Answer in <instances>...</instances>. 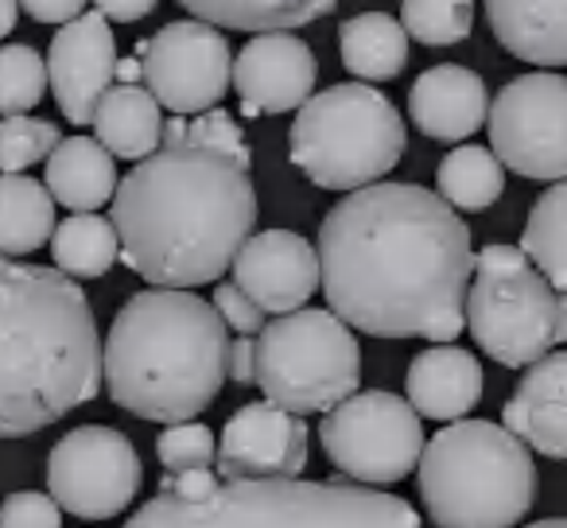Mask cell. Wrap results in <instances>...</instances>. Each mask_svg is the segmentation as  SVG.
Here are the masks:
<instances>
[{
  "instance_id": "1",
  "label": "cell",
  "mask_w": 567,
  "mask_h": 528,
  "mask_svg": "<svg viewBox=\"0 0 567 528\" xmlns=\"http://www.w3.org/2000/svg\"><path fill=\"white\" fill-rule=\"evenodd\" d=\"M323 296L373 339L455 342L474 280L471 229L455 206L420 183H373L319 226Z\"/></svg>"
},
{
  "instance_id": "2",
  "label": "cell",
  "mask_w": 567,
  "mask_h": 528,
  "mask_svg": "<svg viewBox=\"0 0 567 528\" xmlns=\"http://www.w3.org/2000/svg\"><path fill=\"white\" fill-rule=\"evenodd\" d=\"M110 221L121 260L152 288L214 284L257 226L249 167L203 144H159L121 179Z\"/></svg>"
},
{
  "instance_id": "3",
  "label": "cell",
  "mask_w": 567,
  "mask_h": 528,
  "mask_svg": "<svg viewBox=\"0 0 567 528\" xmlns=\"http://www.w3.org/2000/svg\"><path fill=\"white\" fill-rule=\"evenodd\" d=\"M102 381L97 319L79 280L0 257V439L59 424Z\"/></svg>"
},
{
  "instance_id": "4",
  "label": "cell",
  "mask_w": 567,
  "mask_h": 528,
  "mask_svg": "<svg viewBox=\"0 0 567 528\" xmlns=\"http://www.w3.org/2000/svg\"><path fill=\"white\" fill-rule=\"evenodd\" d=\"M229 327L210 300L183 288H148L117 311L102 346L113 404L141 420L190 424L229 377Z\"/></svg>"
},
{
  "instance_id": "5",
  "label": "cell",
  "mask_w": 567,
  "mask_h": 528,
  "mask_svg": "<svg viewBox=\"0 0 567 528\" xmlns=\"http://www.w3.org/2000/svg\"><path fill=\"white\" fill-rule=\"evenodd\" d=\"M125 528H420V513L404 497L339 478H241L206 501L156 494Z\"/></svg>"
},
{
  "instance_id": "6",
  "label": "cell",
  "mask_w": 567,
  "mask_h": 528,
  "mask_svg": "<svg viewBox=\"0 0 567 528\" xmlns=\"http://www.w3.org/2000/svg\"><path fill=\"white\" fill-rule=\"evenodd\" d=\"M420 501L435 528H513L536 497V463L505 424L455 420L424 443Z\"/></svg>"
},
{
  "instance_id": "7",
  "label": "cell",
  "mask_w": 567,
  "mask_h": 528,
  "mask_svg": "<svg viewBox=\"0 0 567 528\" xmlns=\"http://www.w3.org/2000/svg\"><path fill=\"white\" fill-rule=\"evenodd\" d=\"M409 148L404 117L370 82H339L311 94L288 133L292 164L323 190H354L381 183Z\"/></svg>"
},
{
  "instance_id": "8",
  "label": "cell",
  "mask_w": 567,
  "mask_h": 528,
  "mask_svg": "<svg viewBox=\"0 0 567 528\" xmlns=\"http://www.w3.org/2000/svg\"><path fill=\"white\" fill-rule=\"evenodd\" d=\"M466 331L497 365L525 370L567 342V296L540 277L517 245H486L474 252Z\"/></svg>"
},
{
  "instance_id": "9",
  "label": "cell",
  "mask_w": 567,
  "mask_h": 528,
  "mask_svg": "<svg viewBox=\"0 0 567 528\" xmlns=\"http://www.w3.org/2000/svg\"><path fill=\"white\" fill-rule=\"evenodd\" d=\"M362 346L331 308H300L257 334V385L292 416L331 412L358 393Z\"/></svg>"
},
{
  "instance_id": "10",
  "label": "cell",
  "mask_w": 567,
  "mask_h": 528,
  "mask_svg": "<svg viewBox=\"0 0 567 528\" xmlns=\"http://www.w3.org/2000/svg\"><path fill=\"white\" fill-rule=\"evenodd\" d=\"M319 443L339 474L365 486H393L420 466L427 439L420 412L409 401L385 389H370L327 412Z\"/></svg>"
},
{
  "instance_id": "11",
  "label": "cell",
  "mask_w": 567,
  "mask_h": 528,
  "mask_svg": "<svg viewBox=\"0 0 567 528\" xmlns=\"http://www.w3.org/2000/svg\"><path fill=\"white\" fill-rule=\"evenodd\" d=\"M489 144L520 179H567V79L533 71L509 79L489 105Z\"/></svg>"
},
{
  "instance_id": "12",
  "label": "cell",
  "mask_w": 567,
  "mask_h": 528,
  "mask_svg": "<svg viewBox=\"0 0 567 528\" xmlns=\"http://www.w3.org/2000/svg\"><path fill=\"white\" fill-rule=\"evenodd\" d=\"M141 455L117 427L82 424L48 455V494L82 520H110L141 494Z\"/></svg>"
},
{
  "instance_id": "13",
  "label": "cell",
  "mask_w": 567,
  "mask_h": 528,
  "mask_svg": "<svg viewBox=\"0 0 567 528\" xmlns=\"http://www.w3.org/2000/svg\"><path fill=\"white\" fill-rule=\"evenodd\" d=\"M144 86L172 117L210 113L234 86V55L226 35L203 20H175L136 43Z\"/></svg>"
},
{
  "instance_id": "14",
  "label": "cell",
  "mask_w": 567,
  "mask_h": 528,
  "mask_svg": "<svg viewBox=\"0 0 567 528\" xmlns=\"http://www.w3.org/2000/svg\"><path fill=\"white\" fill-rule=\"evenodd\" d=\"M311 458V435L303 416L272 401L241 404L218 435V474L241 478H296Z\"/></svg>"
},
{
  "instance_id": "15",
  "label": "cell",
  "mask_w": 567,
  "mask_h": 528,
  "mask_svg": "<svg viewBox=\"0 0 567 528\" xmlns=\"http://www.w3.org/2000/svg\"><path fill=\"white\" fill-rule=\"evenodd\" d=\"M234 284L257 303L265 315H292L308 308L311 296L323 288L319 249L292 229H265L241 245L234 260Z\"/></svg>"
},
{
  "instance_id": "16",
  "label": "cell",
  "mask_w": 567,
  "mask_h": 528,
  "mask_svg": "<svg viewBox=\"0 0 567 528\" xmlns=\"http://www.w3.org/2000/svg\"><path fill=\"white\" fill-rule=\"evenodd\" d=\"M48 79L71 125H94L102 97L117 79V43L102 12H90L55 32L48 48Z\"/></svg>"
},
{
  "instance_id": "17",
  "label": "cell",
  "mask_w": 567,
  "mask_h": 528,
  "mask_svg": "<svg viewBox=\"0 0 567 528\" xmlns=\"http://www.w3.org/2000/svg\"><path fill=\"white\" fill-rule=\"evenodd\" d=\"M319 79L316 51L292 32L252 35L234 59V90L245 117L300 113L311 102Z\"/></svg>"
},
{
  "instance_id": "18",
  "label": "cell",
  "mask_w": 567,
  "mask_h": 528,
  "mask_svg": "<svg viewBox=\"0 0 567 528\" xmlns=\"http://www.w3.org/2000/svg\"><path fill=\"white\" fill-rule=\"evenodd\" d=\"M409 117L427 141L458 144L489 121L486 82L458 63L424 71L409 90Z\"/></svg>"
},
{
  "instance_id": "19",
  "label": "cell",
  "mask_w": 567,
  "mask_h": 528,
  "mask_svg": "<svg viewBox=\"0 0 567 528\" xmlns=\"http://www.w3.org/2000/svg\"><path fill=\"white\" fill-rule=\"evenodd\" d=\"M505 427L525 447L567 458V350L528 365L505 404Z\"/></svg>"
},
{
  "instance_id": "20",
  "label": "cell",
  "mask_w": 567,
  "mask_h": 528,
  "mask_svg": "<svg viewBox=\"0 0 567 528\" xmlns=\"http://www.w3.org/2000/svg\"><path fill=\"white\" fill-rule=\"evenodd\" d=\"M404 401L427 420H463L482 401V365L463 346H427L412 358Z\"/></svg>"
},
{
  "instance_id": "21",
  "label": "cell",
  "mask_w": 567,
  "mask_h": 528,
  "mask_svg": "<svg viewBox=\"0 0 567 528\" xmlns=\"http://www.w3.org/2000/svg\"><path fill=\"white\" fill-rule=\"evenodd\" d=\"M494 40L533 66H567V0H486Z\"/></svg>"
},
{
  "instance_id": "22",
  "label": "cell",
  "mask_w": 567,
  "mask_h": 528,
  "mask_svg": "<svg viewBox=\"0 0 567 528\" xmlns=\"http://www.w3.org/2000/svg\"><path fill=\"white\" fill-rule=\"evenodd\" d=\"M48 179L43 187L51 190L59 206L74 214H94L97 206L113 203L117 195V164L113 156L90 136H66L48 159Z\"/></svg>"
},
{
  "instance_id": "23",
  "label": "cell",
  "mask_w": 567,
  "mask_h": 528,
  "mask_svg": "<svg viewBox=\"0 0 567 528\" xmlns=\"http://www.w3.org/2000/svg\"><path fill=\"white\" fill-rule=\"evenodd\" d=\"M94 141L110 152L113 159H148L164 144V113L159 102L148 94V86H113L102 97L94 113Z\"/></svg>"
},
{
  "instance_id": "24",
  "label": "cell",
  "mask_w": 567,
  "mask_h": 528,
  "mask_svg": "<svg viewBox=\"0 0 567 528\" xmlns=\"http://www.w3.org/2000/svg\"><path fill=\"white\" fill-rule=\"evenodd\" d=\"M339 55L354 79L389 82L409 66V32L389 12H358L342 20Z\"/></svg>"
},
{
  "instance_id": "25",
  "label": "cell",
  "mask_w": 567,
  "mask_h": 528,
  "mask_svg": "<svg viewBox=\"0 0 567 528\" xmlns=\"http://www.w3.org/2000/svg\"><path fill=\"white\" fill-rule=\"evenodd\" d=\"M190 20H203L229 32H292L327 17L339 0H175Z\"/></svg>"
},
{
  "instance_id": "26",
  "label": "cell",
  "mask_w": 567,
  "mask_h": 528,
  "mask_svg": "<svg viewBox=\"0 0 567 528\" xmlns=\"http://www.w3.org/2000/svg\"><path fill=\"white\" fill-rule=\"evenodd\" d=\"M55 237V198L32 175H0V257H28Z\"/></svg>"
},
{
  "instance_id": "27",
  "label": "cell",
  "mask_w": 567,
  "mask_h": 528,
  "mask_svg": "<svg viewBox=\"0 0 567 528\" xmlns=\"http://www.w3.org/2000/svg\"><path fill=\"white\" fill-rule=\"evenodd\" d=\"M505 190V167L494 156V148L482 144H458L455 152L440 159L435 172V195L455 210H489Z\"/></svg>"
},
{
  "instance_id": "28",
  "label": "cell",
  "mask_w": 567,
  "mask_h": 528,
  "mask_svg": "<svg viewBox=\"0 0 567 528\" xmlns=\"http://www.w3.org/2000/svg\"><path fill=\"white\" fill-rule=\"evenodd\" d=\"M51 257H55V269L71 280H97L117 265L121 237L102 214H71L55 226Z\"/></svg>"
},
{
  "instance_id": "29",
  "label": "cell",
  "mask_w": 567,
  "mask_h": 528,
  "mask_svg": "<svg viewBox=\"0 0 567 528\" xmlns=\"http://www.w3.org/2000/svg\"><path fill=\"white\" fill-rule=\"evenodd\" d=\"M520 252L559 296H567V179L551 183L533 203L520 234Z\"/></svg>"
},
{
  "instance_id": "30",
  "label": "cell",
  "mask_w": 567,
  "mask_h": 528,
  "mask_svg": "<svg viewBox=\"0 0 567 528\" xmlns=\"http://www.w3.org/2000/svg\"><path fill=\"white\" fill-rule=\"evenodd\" d=\"M48 59L28 43L0 48V117H24L48 94Z\"/></svg>"
},
{
  "instance_id": "31",
  "label": "cell",
  "mask_w": 567,
  "mask_h": 528,
  "mask_svg": "<svg viewBox=\"0 0 567 528\" xmlns=\"http://www.w3.org/2000/svg\"><path fill=\"white\" fill-rule=\"evenodd\" d=\"M401 24L424 48H451L471 35L474 0H401Z\"/></svg>"
},
{
  "instance_id": "32",
  "label": "cell",
  "mask_w": 567,
  "mask_h": 528,
  "mask_svg": "<svg viewBox=\"0 0 567 528\" xmlns=\"http://www.w3.org/2000/svg\"><path fill=\"white\" fill-rule=\"evenodd\" d=\"M63 144L55 121L43 117H0V172L20 175L40 159H51V152Z\"/></svg>"
},
{
  "instance_id": "33",
  "label": "cell",
  "mask_w": 567,
  "mask_h": 528,
  "mask_svg": "<svg viewBox=\"0 0 567 528\" xmlns=\"http://www.w3.org/2000/svg\"><path fill=\"white\" fill-rule=\"evenodd\" d=\"M156 455L164 463V470L183 474V470H206L218 458L214 447V432L206 424H167L156 439Z\"/></svg>"
},
{
  "instance_id": "34",
  "label": "cell",
  "mask_w": 567,
  "mask_h": 528,
  "mask_svg": "<svg viewBox=\"0 0 567 528\" xmlns=\"http://www.w3.org/2000/svg\"><path fill=\"white\" fill-rule=\"evenodd\" d=\"M187 141L190 144H203V148L221 152V156L237 159V164H245V167L252 164V152H249V144H245L241 125H237V121L229 117L226 110L198 113V117L190 121V128H187Z\"/></svg>"
},
{
  "instance_id": "35",
  "label": "cell",
  "mask_w": 567,
  "mask_h": 528,
  "mask_svg": "<svg viewBox=\"0 0 567 528\" xmlns=\"http://www.w3.org/2000/svg\"><path fill=\"white\" fill-rule=\"evenodd\" d=\"M0 528H63V509L51 494L20 489L0 501Z\"/></svg>"
},
{
  "instance_id": "36",
  "label": "cell",
  "mask_w": 567,
  "mask_h": 528,
  "mask_svg": "<svg viewBox=\"0 0 567 528\" xmlns=\"http://www.w3.org/2000/svg\"><path fill=\"white\" fill-rule=\"evenodd\" d=\"M214 311H218L221 323H226L229 331H237V339H241V334H245V339H252V334H260L268 327L265 311H260L237 284H218V288H214Z\"/></svg>"
},
{
  "instance_id": "37",
  "label": "cell",
  "mask_w": 567,
  "mask_h": 528,
  "mask_svg": "<svg viewBox=\"0 0 567 528\" xmlns=\"http://www.w3.org/2000/svg\"><path fill=\"white\" fill-rule=\"evenodd\" d=\"M218 486H221V474H214L210 466H206V470L164 474L159 494H172V497H179V501H206Z\"/></svg>"
},
{
  "instance_id": "38",
  "label": "cell",
  "mask_w": 567,
  "mask_h": 528,
  "mask_svg": "<svg viewBox=\"0 0 567 528\" xmlns=\"http://www.w3.org/2000/svg\"><path fill=\"white\" fill-rule=\"evenodd\" d=\"M20 9L35 20V24H71V20L82 17L86 0H20Z\"/></svg>"
},
{
  "instance_id": "39",
  "label": "cell",
  "mask_w": 567,
  "mask_h": 528,
  "mask_svg": "<svg viewBox=\"0 0 567 528\" xmlns=\"http://www.w3.org/2000/svg\"><path fill=\"white\" fill-rule=\"evenodd\" d=\"M229 381L234 385H257V342L234 339L229 342Z\"/></svg>"
},
{
  "instance_id": "40",
  "label": "cell",
  "mask_w": 567,
  "mask_h": 528,
  "mask_svg": "<svg viewBox=\"0 0 567 528\" xmlns=\"http://www.w3.org/2000/svg\"><path fill=\"white\" fill-rule=\"evenodd\" d=\"M159 0H94V12H102L105 20H117V24H136V20L152 17Z\"/></svg>"
},
{
  "instance_id": "41",
  "label": "cell",
  "mask_w": 567,
  "mask_h": 528,
  "mask_svg": "<svg viewBox=\"0 0 567 528\" xmlns=\"http://www.w3.org/2000/svg\"><path fill=\"white\" fill-rule=\"evenodd\" d=\"M187 128H190L187 117H167L164 121V144H183L187 141Z\"/></svg>"
},
{
  "instance_id": "42",
  "label": "cell",
  "mask_w": 567,
  "mask_h": 528,
  "mask_svg": "<svg viewBox=\"0 0 567 528\" xmlns=\"http://www.w3.org/2000/svg\"><path fill=\"white\" fill-rule=\"evenodd\" d=\"M17 12H20V0H0V40L12 35V28H17Z\"/></svg>"
},
{
  "instance_id": "43",
  "label": "cell",
  "mask_w": 567,
  "mask_h": 528,
  "mask_svg": "<svg viewBox=\"0 0 567 528\" xmlns=\"http://www.w3.org/2000/svg\"><path fill=\"white\" fill-rule=\"evenodd\" d=\"M525 528H567V517H548V520H533Z\"/></svg>"
}]
</instances>
